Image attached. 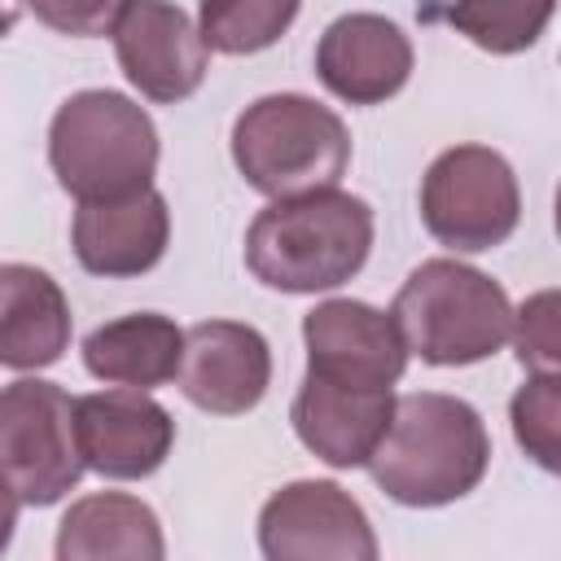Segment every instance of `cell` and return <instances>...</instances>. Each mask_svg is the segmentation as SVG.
I'll use <instances>...</instances> for the list:
<instances>
[{"mask_svg": "<svg viewBox=\"0 0 561 561\" xmlns=\"http://www.w3.org/2000/svg\"><path fill=\"white\" fill-rule=\"evenodd\" d=\"M171 237L167 197L145 188L118 202H79L75 254L92 276H140L158 267Z\"/></svg>", "mask_w": 561, "mask_h": 561, "instance_id": "obj_14", "label": "cell"}, {"mask_svg": "<svg viewBox=\"0 0 561 561\" xmlns=\"http://www.w3.org/2000/svg\"><path fill=\"white\" fill-rule=\"evenodd\" d=\"M364 465L394 504L438 508L482 482L491 465V438L465 399L416 390L394 399L390 425Z\"/></svg>", "mask_w": 561, "mask_h": 561, "instance_id": "obj_1", "label": "cell"}, {"mask_svg": "<svg viewBox=\"0 0 561 561\" xmlns=\"http://www.w3.org/2000/svg\"><path fill=\"white\" fill-rule=\"evenodd\" d=\"M153 508L123 491L83 495L57 526V561H162Z\"/></svg>", "mask_w": 561, "mask_h": 561, "instance_id": "obj_17", "label": "cell"}, {"mask_svg": "<svg viewBox=\"0 0 561 561\" xmlns=\"http://www.w3.org/2000/svg\"><path fill=\"white\" fill-rule=\"evenodd\" d=\"M557 416H561V381L557 373H535L513 394V434L539 469H557Z\"/></svg>", "mask_w": 561, "mask_h": 561, "instance_id": "obj_21", "label": "cell"}, {"mask_svg": "<svg viewBox=\"0 0 561 561\" xmlns=\"http://www.w3.org/2000/svg\"><path fill=\"white\" fill-rule=\"evenodd\" d=\"M26 9L61 35H105L131 9V0H26Z\"/></svg>", "mask_w": 561, "mask_h": 561, "instance_id": "obj_23", "label": "cell"}, {"mask_svg": "<svg viewBox=\"0 0 561 561\" xmlns=\"http://www.w3.org/2000/svg\"><path fill=\"white\" fill-rule=\"evenodd\" d=\"M18 13H22V9H18V0H0V39L18 26Z\"/></svg>", "mask_w": 561, "mask_h": 561, "instance_id": "obj_25", "label": "cell"}, {"mask_svg": "<svg viewBox=\"0 0 561 561\" xmlns=\"http://www.w3.org/2000/svg\"><path fill=\"white\" fill-rule=\"evenodd\" d=\"M307 377L351 386V390H390L408 368V346L390 320L355 298H329L302 316Z\"/></svg>", "mask_w": 561, "mask_h": 561, "instance_id": "obj_9", "label": "cell"}, {"mask_svg": "<svg viewBox=\"0 0 561 561\" xmlns=\"http://www.w3.org/2000/svg\"><path fill=\"white\" fill-rule=\"evenodd\" d=\"M175 381L193 408L210 416H241L267 394L272 351L254 324L202 320L184 333Z\"/></svg>", "mask_w": 561, "mask_h": 561, "instance_id": "obj_12", "label": "cell"}, {"mask_svg": "<svg viewBox=\"0 0 561 561\" xmlns=\"http://www.w3.org/2000/svg\"><path fill=\"white\" fill-rule=\"evenodd\" d=\"M232 162L250 188L267 197H298L333 188L351 162L346 123L298 92L259 96L232 127Z\"/></svg>", "mask_w": 561, "mask_h": 561, "instance_id": "obj_5", "label": "cell"}, {"mask_svg": "<svg viewBox=\"0 0 561 561\" xmlns=\"http://www.w3.org/2000/svg\"><path fill=\"white\" fill-rule=\"evenodd\" d=\"M394 394L390 390H351L320 377H302L294 394L289 421L307 451H316L333 469H355L373 456L390 425Z\"/></svg>", "mask_w": 561, "mask_h": 561, "instance_id": "obj_15", "label": "cell"}, {"mask_svg": "<svg viewBox=\"0 0 561 561\" xmlns=\"http://www.w3.org/2000/svg\"><path fill=\"white\" fill-rule=\"evenodd\" d=\"M390 320L403 346L438 368L478 364L513 333L508 294L486 272L456 259H425L394 294Z\"/></svg>", "mask_w": 561, "mask_h": 561, "instance_id": "obj_4", "label": "cell"}, {"mask_svg": "<svg viewBox=\"0 0 561 561\" xmlns=\"http://www.w3.org/2000/svg\"><path fill=\"white\" fill-rule=\"evenodd\" d=\"M70 346V302L61 285L31 263H0V364L35 373Z\"/></svg>", "mask_w": 561, "mask_h": 561, "instance_id": "obj_16", "label": "cell"}, {"mask_svg": "<svg viewBox=\"0 0 561 561\" xmlns=\"http://www.w3.org/2000/svg\"><path fill=\"white\" fill-rule=\"evenodd\" d=\"M421 219L430 237L456 254H482L508 241L522 219L513 167L486 145H456L438 153L421 180Z\"/></svg>", "mask_w": 561, "mask_h": 561, "instance_id": "obj_7", "label": "cell"}, {"mask_svg": "<svg viewBox=\"0 0 561 561\" xmlns=\"http://www.w3.org/2000/svg\"><path fill=\"white\" fill-rule=\"evenodd\" d=\"M75 438L88 469H96L101 478L136 482L167 460L175 443V421L145 390L118 386L75 399Z\"/></svg>", "mask_w": 561, "mask_h": 561, "instance_id": "obj_10", "label": "cell"}, {"mask_svg": "<svg viewBox=\"0 0 561 561\" xmlns=\"http://www.w3.org/2000/svg\"><path fill=\"white\" fill-rule=\"evenodd\" d=\"M13 526H18V495L0 482V552H4L9 539H13Z\"/></svg>", "mask_w": 561, "mask_h": 561, "instance_id": "obj_24", "label": "cell"}, {"mask_svg": "<svg viewBox=\"0 0 561 561\" xmlns=\"http://www.w3.org/2000/svg\"><path fill=\"white\" fill-rule=\"evenodd\" d=\"M316 75L346 105H381L412 75V44L381 13H346L324 26Z\"/></svg>", "mask_w": 561, "mask_h": 561, "instance_id": "obj_13", "label": "cell"}, {"mask_svg": "<svg viewBox=\"0 0 561 561\" xmlns=\"http://www.w3.org/2000/svg\"><path fill=\"white\" fill-rule=\"evenodd\" d=\"M114 53L131 88L162 105L193 96L206 79L202 31L171 0H131L114 22Z\"/></svg>", "mask_w": 561, "mask_h": 561, "instance_id": "obj_11", "label": "cell"}, {"mask_svg": "<svg viewBox=\"0 0 561 561\" xmlns=\"http://www.w3.org/2000/svg\"><path fill=\"white\" fill-rule=\"evenodd\" d=\"M373 250V210L333 188L276 197L245 232V267L280 294H320L346 285Z\"/></svg>", "mask_w": 561, "mask_h": 561, "instance_id": "obj_2", "label": "cell"}, {"mask_svg": "<svg viewBox=\"0 0 561 561\" xmlns=\"http://www.w3.org/2000/svg\"><path fill=\"white\" fill-rule=\"evenodd\" d=\"M513 333H517V359H522V368H530V373H557L561 333H557V294L552 289L535 294L513 316Z\"/></svg>", "mask_w": 561, "mask_h": 561, "instance_id": "obj_22", "label": "cell"}, {"mask_svg": "<svg viewBox=\"0 0 561 561\" xmlns=\"http://www.w3.org/2000/svg\"><path fill=\"white\" fill-rule=\"evenodd\" d=\"M180 355H184V329H175V320L158 311L118 316L83 337V368L110 386H136V390L167 386L175 381Z\"/></svg>", "mask_w": 561, "mask_h": 561, "instance_id": "obj_18", "label": "cell"}, {"mask_svg": "<svg viewBox=\"0 0 561 561\" xmlns=\"http://www.w3.org/2000/svg\"><path fill=\"white\" fill-rule=\"evenodd\" d=\"M48 162L57 184L79 202H118L153 188L158 131L123 92H75L48 127Z\"/></svg>", "mask_w": 561, "mask_h": 561, "instance_id": "obj_3", "label": "cell"}, {"mask_svg": "<svg viewBox=\"0 0 561 561\" xmlns=\"http://www.w3.org/2000/svg\"><path fill=\"white\" fill-rule=\"evenodd\" d=\"M259 548L272 561H373V526L337 482H289L259 513Z\"/></svg>", "mask_w": 561, "mask_h": 561, "instance_id": "obj_8", "label": "cell"}, {"mask_svg": "<svg viewBox=\"0 0 561 561\" xmlns=\"http://www.w3.org/2000/svg\"><path fill=\"white\" fill-rule=\"evenodd\" d=\"M302 0H202V44L228 57L272 48L298 18Z\"/></svg>", "mask_w": 561, "mask_h": 561, "instance_id": "obj_19", "label": "cell"}, {"mask_svg": "<svg viewBox=\"0 0 561 561\" xmlns=\"http://www.w3.org/2000/svg\"><path fill=\"white\" fill-rule=\"evenodd\" d=\"M557 0H456L447 22L486 53H526L552 22Z\"/></svg>", "mask_w": 561, "mask_h": 561, "instance_id": "obj_20", "label": "cell"}, {"mask_svg": "<svg viewBox=\"0 0 561 561\" xmlns=\"http://www.w3.org/2000/svg\"><path fill=\"white\" fill-rule=\"evenodd\" d=\"M75 438V399L39 377H22L0 390V482L18 504H57L83 478Z\"/></svg>", "mask_w": 561, "mask_h": 561, "instance_id": "obj_6", "label": "cell"}]
</instances>
